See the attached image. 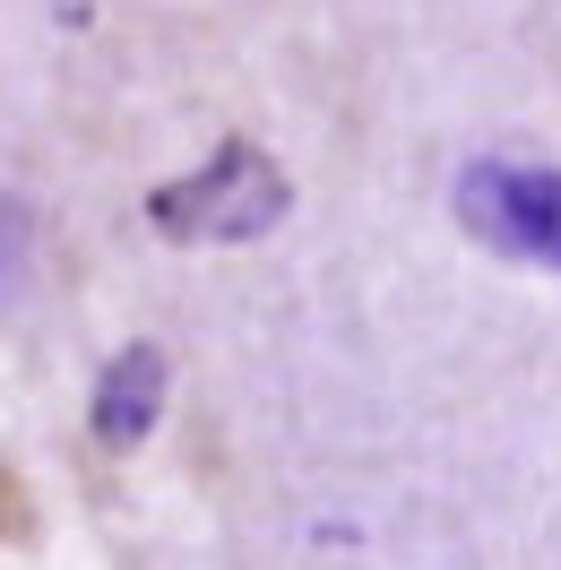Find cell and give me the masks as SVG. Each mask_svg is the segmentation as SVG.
Masks as SVG:
<instances>
[{"mask_svg":"<svg viewBox=\"0 0 561 570\" xmlns=\"http://www.w3.org/2000/svg\"><path fill=\"white\" fill-rule=\"evenodd\" d=\"M285 208H294L285 165L250 139H225L208 165H190L181 181H165V190L147 199V225L174 234V243H250V234H268Z\"/></svg>","mask_w":561,"mask_h":570,"instance_id":"obj_1","label":"cell"},{"mask_svg":"<svg viewBox=\"0 0 561 570\" xmlns=\"http://www.w3.org/2000/svg\"><path fill=\"white\" fill-rule=\"evenodd\" d=\"M457 216L501 259L561 268V174L553 165H466L457 174Z\"/></svg>","mask_w":561,"mask_h":570,"instance_id":"obj_2","label":"cell"},{"mask_svg":"<svg viewBox=\"0 0 561 570\" xmlns=\"http://www.w3.org/2000/svg\"><path fill=\"white\" fill-rule=\"evenodd\" d=\"M165 415V355L156 346H121L96 381V441L105 450H139Z\"/></svg>","mask_w":561,"mask_h":570,"instance_id":"obj_3","label":"cell"},{"mask_svg":"<svg viewBox=\"0 0 561 570\" xmlns=\"http://www.w3.org/2000/svg\"><path fill=\"white\" fill-rule=\"evenodd\" d=\"M0 535H27V493H18L9 466H0Z\"/></svg>","mask_w":561,"mask_h":570,"instance_id":"obj_4","label":"cell"}]
</instances>
